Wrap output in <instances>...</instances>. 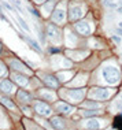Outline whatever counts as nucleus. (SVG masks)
Returning <instances> with one entry per match:
<instances>
[{
  "label": "nucleus",
  "mask_w": 122,
  "mask_h": 130,
  "mask_svg": "<svg viewBox=\"0 0 122 130\" xmlns=\"http://www.w3.org/2000/svg\"><path fill=\"white\" fill-rule=\"evenodd\" d=\"M0 90L4 93H13L15 90V86L13 85V82H10L8 80H4L0 82Z\"/></svg>",
  "instance_id": "1"
},
{
  "label": "nucleus",
  "mask_w": 122,
  "mask_h": 130,
  "mask_svg": "<svg viewBox=\"0 0 122 130\" xmlns=\"http://www.w3.org/2000/svg\"><path fill=\"white\" fill-rule=\"evenodd\" d=\"M36 111H37L38 114L44 115V116H48V115L51 114V108L48 107V105L43 104V103H36Z\"/></svg>",
  "instance_id": "2"
},
{
  "label": "nucleus",
  "mask_w": 122,
  "mask_h": 130,
  "mask_svg": "<svg viewBox=\"0 0 122 130\" xmlns=\"http://www.w3.org/2000/svg\"><path fill=\"white\" fill-rule=\"evenodd\" d=\"M113 126H114V129H122V114H119V115H117L114 118Z\"/></svg>",
  "instance_id": "3"
},
{
  "label": "nucleus",
  "mask_w": 122,
  "mask_h": 130,
  "mask_svg": "<svg viewBox=\"0 0 122 130\" xmlns=\"http://www.w3.org/2000/svg\"><path fill=\"white\" fill-rule=\"evenodd\" d=\"M18 99L22 100L23 103H29V101H30V95L25 93L23 90H19V93H18Z\"/></svg>",
  "instance_id": "4"
},
{
  "label": "nucleus",
  "mask_w": 122,
  "mask_h": 130,
  "mask_svg": "<svg viewBox=\"0 0 122 130\" xmlns=\"http://www.w3.org/2000/svg\"><path fill=\"white\" fill-rule=\"evenodd\" d=\"M13 78L15 81H17L18 84H21V85H28V80H26L25 77H22V75H18V74H14Z\"/></svg>",
  "instance_id": "5"
},
{
  "label": "nucleus",
  "mask_w": 122,
  "mask_h": 130,
  "mask_svg": "<svg viewBox=\"0 0 122 130\" xmlns=\"http://www.w3.org/2000/svg\"><path fill=\"white\" fill-rule=\"evenodd\" d=\"M0 101H1L3 104H6L7 107H8V108H11V109H14V108H15V105H14L13 103H11V101L8 100V99H6V97H0Z\"/></svg>",
  "instance_id": "6"
},
{
  "label": "nucleus",
  "mask_w": 122,
  "mask_h": 130,
  "mask_svg": "<svg viewBox=\"0 0 122 130\" xmlns=\"http://www.w3.org/2000/svg\"><path fill=\"white\" fill-rule=\"evenodd\" d=\"M26 41L29 42L30 45L33 47L34 49L37 51V52H41V49H40V47H38V44H37V42H36V41H33V40H30V38H26Z\"/></svg>",
  "instance_id": "7"
},
{
  "label": "nucleus",
  "mask_w": 122,
  "mask_h": 130,
  "mask_svg": "<svg viewBox=\"0 0 122 130\" xmlns=\"http://www.w3.org/2000/svg\"><path fill=\"white\" fill-rule=\"evenodd\" d=\"M51 123H52V126H54V127H63V125H60V123H62V121H60V119H58V118H54V119L51 121Z\"/></svg>",
  "instance_id": "8"
},
{
  "label": "nucleus",
  "mask_w": 122,
  "mask_h": 130,
  "mask_svg": "<svg viewBox=\"0 0 122 130\" xmlns=\"http://www.w3.org/2000/svg\"><path fill=\"white\" fill-rule=\"evenodd\" d=\"M11 66H13V68H17V70H23V68H26L25 66H22L21 63H18V62H11Z\"/></svg>",
  "instance_id": "9"
},
{
  "label": "nucleus",
  "mask_w": 122,
  "mask_h": 130,
  "mask_svg": "<svg viewBox=\"0 0 122 130\" xmlns=\"http://www.w3.org/2000/svg\"><path fill=\"white\" fill-rule=\"evenodd\" d=\"M18 21H19V23H21V26H22V27H23V29H25V30H28V32H30V29H29V26L26 25V22L23 21V19H22L21 17H18Z\"/></svg>",
  "instance_id": "10"
},
{
  "label": "nucleus",
  "mask_w": 122,
  "mask_h": 130,
  "mask_svg": "<svg viewBox=\"0 0 122 130\" xmlns=\"http://www.w3.org/2000/svg\"><path fill=\"white\" fill-rule=\"evenodd\" d=\"M7 74V68H6V66L3 64V63L0 62V77H3Z\"/></svg>",
  "instance_id": "11"
},
{
  "label": "nucleus",
  "mask_w": 122,
  "mask_h": 130,
  "mask_svg": "<svg viewBox=\"0 0 122 130\" xmlns=\"http://www.w3.org/2000/svg\"><path fill=\"white\" fill-rule=\"evenodd\" d=\"M59 109H60V111H65V114H69L70 112V111H72V107H69V105H60V107H59Z\"/></svg>",
  "instance_id": "12"
},
{
  "label": "nucleus",
  "mask_w": 122,
  "mask_h": 130,
  "mask_svg": "<svg viewBox=\"0 0 122 130\" xmlns=\"http://www.w3.org/2000/svg\"><path fill=\"white\" fill-rule=\"evenodd\" d=\"M97 111H84V112H82V115H84V116H93V115H97Z\"/></svg>",
  "instance_id": "13"
},
{
  "label": "nucleus",
  "mask_w": 122,
  "mask_h": 130,
  "mask_svg": "<svg viewBox=\"0 0 122 130\" xmlns=\"http://www.w3.org/2000/svg\"><path fill=\"white\" fill-rule=\"evenodd\" d=\"M111 38H113L114 41L117 42V44H121V38L118 37V36H111Z\"/></svg>",
  "instance_id": "14"
},
{
  "label": "nucleus",
  "mask_w": 122,
  "mask_h": 130,
  "mask_svg": "<svg viewBox=\"0 0 122 130\" xmlns=\"http://www.w3.org/2000/svg\"><path fill=\"white\" fill-rule=\"evenodd\" d=\"M59 51H60L59 48H50V52H51V54H58Z\"/></svg>",
  "instance_id": "15"
},
{
  "label": "nucleus",
  "mask_w": 122,
  "mask_h": 130,
  "mask_svg": "<svg viewBox=\"0 0 122 130\" xmlns=\"http://www.w3.org/2000/svg\"><path fill=\"white\" fill-rule=\"evenodd\" d=\"M29 11H30V13H32V14H34L36 17H40V14H38L37 11H36V10H33V8H30V7H29Z\"/></svg>",
  "instance_id": "16"
},
{
  "label": "nucleus",
  "mask_w": 122,
  "mask_h": 130,
  "mask_svg": "<svg viewBox=\"0 0 122 130\" xmlns=\"http://www.w3.org/2000/svg\"><path fill=\"white\" fill-rule=\"evenodd\" d=\"M115 32H117V34H119L122 37V27H118V29H115Z\"/></svg>",
  "instance_id": "17"
},
{
  "label": "nucleus",
  "mask_w": 122,
  "mask_h": 130,
  "mask_svg": "<svg viewBox=\"0 0 122 130\" xmlns=\"http://www.w3.org/2000/svg\"><path fill=\"white\" fill-rule=\"evenodd\" d=\"M118 11H119V13L122 14V4H119V6H118Z\"/></svg>",
  "instance_id": "18"
},
{
  "label": "nucleus",
  "mask_w": 122,
  "mask_h": 130,
  "mask_svg": "<svg viewBox=\"0 0 122 130\" xmlns=\"http://www.w3.org/2000/svg\"><path fill=\"white\" fill-rule=\"evenodd\" d=\"M0 54H1V42H0Z\"/></svg>",
  "instance_id": "19"
},
{
  "label": "nucleus",
  "mask_w": 122,
  "mask_h": 130,
  "mask_svg": "<svg viewBox=\"0 0 122 130\" xmlns=\"http://www.w3.org/2000/svg\"><path fill=\"white\" fill-rule=\"evenodd\" d=\"M119 27H122V22H121V23H119Z\"/></svg>",
  "instance_id": "20"
},
{
  "label": "nucleus",
  "mask_w": 122,
  "mask_h": 130,
  "mask_svg": "<svg viewBox=\"0 0 122 130\" xmlns=\"http://www.w3.org/2000/svg\"><path fill=\"white\" fill-rule=\"evenodd\" d=\"M121 99H122V97H121Z\"/></svg>",
  "instance_id": "21"
}]
</instances>
